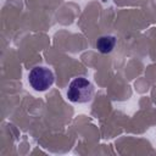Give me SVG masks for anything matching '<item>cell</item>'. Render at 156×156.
<instances>
[{
    "label": "cell",
    "instance_id": "1",
    "mask_svg": "<svg viewBox=\"0 0 156 156\" xmlns=\"http://www.w3.org/2000/svg\"><path fill=\"white\" fill-rule=\"evenodd\" d=\"M94 93H95V89L90 80H88L84 77H77L68 85L67 98L72 102L85 104L91 101Z\"/></svg>",
    "mask_w": 156,
    "mask_h": 156
},
{
    "label": "cell",
    "instance_id": "3",
    "mask_svg": "<svg viewBox=\"0 0 156 156\" xmlns=\"http://www.w3.org/2000/svg\"><path fill=\"white\" fill-rule=\"evenodd\" d=\"M117 44V38L115 35H101L95 41V48L101 54H110L113 51L115 46Z\"/></svg>",
    "mask_w": 156,
    "mask_h": 156
},
{
    "label": "cell",
    "instance_id": "2",
    "mask_svg": "<svg viewBox=\"0 0 156 156\" xmlns=\"http://www.w3.org/2000/svg\"><path fill=\"white\" fill-rule=\"evenodd\" d=\"M54 73L45 66H35L28 73V80L30 87L37 91L48 90L54 83Z\"/></svg>",
    "mask_w": 156,
    "mask_h": 156
}]
</instances>
